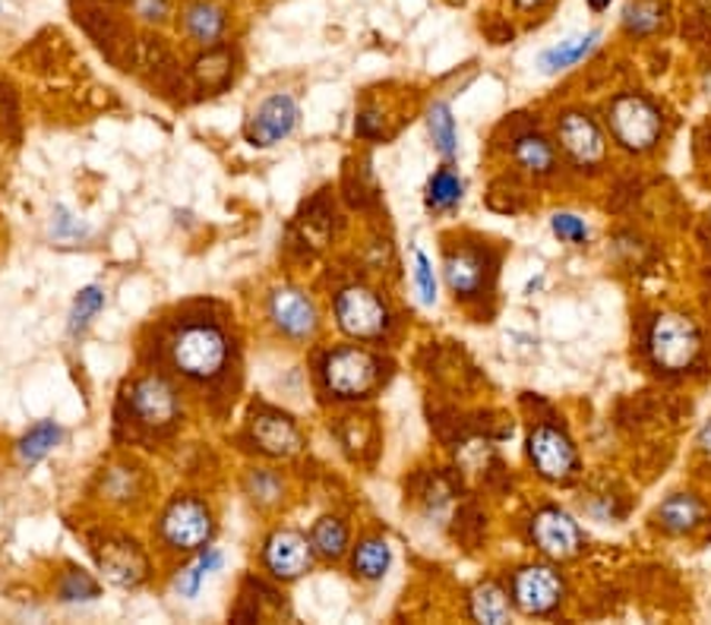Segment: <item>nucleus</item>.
Masks as SVG:
<instances>
[{
	"label": "nucleus",
	"mask_w": 711,
	"mask_h": 625,
	"mask_svg": "<svg viewBox=\"0 0 711 625\" xmlns=\"http://www.w3.org/2000/svg\"><path fill=\"white\" fill-rule=\"evenodd\" d=\"M60 443V427L55 420H39L36 427H29V433L20 439V462L22 465H39L41 458L48 455V452L55 449Z\"/></svg>",
	"instance_id": "a878e982"
},
{
	"label": "nucleus",
	"mask_w": 711,
	"mask_h": 625,
	"mask_svg": "<svg viewBox=\"0 0 711 625\" xmlns=\"http://www.w3.org/2000/svg\"><path fill=\"white\" fill-rule=\"evenodd\" d=\"M484 281H487V259L481 250L458 247L446 254V285L455 297H462V300L477 297L484 291Z\"/></svg>",
	"instance_id": "f3484780"
},
{
	"label": "nucleus",
	"mask_w": 711,
	"mask_h": 625,
	"mask_svg": "<svg viewBox=\"0 0 711 625\" xmlns=\"http://www.w3.org/2000/svg\"><path fill=\"white\" fill-rule=\"evenodd\" d=\"M310 547L323 559H342L348 549V528L342 518H319L310 534Z\"/></svg>",
	"instance_id": "bb28decb"
},
{
	"label": "nucleus",
	"mask_w": 711,
	"mask_h": 625,
	"mask_svg": "<svg viewBox=\"0 0 711 625\" xmlns=\"http://www.w3.org/2000/svg\"><path fill=\"white\" fill-rule=\"evenodd\" d=\"M250 436H254L257 449L273 455V458H292L304 449V436L297 430V424L278 410H257L254 420H250Z\"/></svg>",
	"instance_id": "2eb2a0df"
},
{
	"label": "nucleus",
	"mask_w": 711,
	"mask_h": 625,
	"mask_svg": "<svg viewBox=\"0 0 711 625\" xmlns=\"http://www.w3.org/2000/svg\"><path fill=\"white\" fill-rule=\"evenodd\" d=\"M99 563L105 578L118 587H137L149 575V563L134 540H108L99 553Z\"/></svg>",
	"instance_id": "dca6fc26"
},
{
	"label": "nucleus",
	"mask_w": 711,
	"mask_h": 625,
	"mask_svg": "<svg viewBox=\"0 0 711 625\" xmlns=\"http://www.w3.org/2000/svg\"><path fill=\"white\" fill-rule=\"evenodd\" d=\"M415 288H417V300L424 307H434L436 304V275H434V262L424 256V250L415 247Z\"/></svg>",
	"instance_id": "72a5a7b5"
},
{
	"label": "nucleus",
	"mask_w": 711,
	"mask_h": 625,
	"mask_svg": "<svg viewBox=\"0 0 711 625\" xmlns=\"http://www.w3.org/2000/svg\"><path fill=\"white\" fill-rule=\"evenodd\" d=\"M338 329L361 341L383 338L389 329V307L386 300L367 285H348L336 294Z\"/></svg>",
	"instance_id": "7ed1b4c3"
},
{
	"label": "nucleus",
	"mask_w": 711,
	"mask_h": 625,
	"mask_svg": "<svg viewBox=\"0 0 711 625\" xmlns=\"http://www.w3.org/2000/svg\"><path fill=\"white\" fill-rule=\"evenodd\" d=\"M556 137L563 152L573 158L579 168H594L604 158V133L589 115L582 111H566L563 118L556 120Z\"/></svg>",
	"instance_id": "ddd939ff"
},
{
	"label": "nucleus",
	"mask_w": 711,
	"mask_h": 625,
	"mask_svg": "<svg viewBox=\"0 0 711 625\" xmlns=\"http://www.w3.org/2000/svg\"><path fill=\"white\" fill-rule=\"evenodd\" d=\"M379 360L374 354L357 348V345H345L336 351L326 354L323 360V383L336 398H367L371 391L379 386Z\"/></svg>",
	"instance_id": "f03ea898"
},
{
	"label": "nucleus",
	"mask_w": 711,
	"mask_h": 625,
	"mask_svg": "<svg viewBox=\"0 0 711 625\" xmlns=\"http://www.w3.org/2000/svg\"><path fill=\"white\" fill-rule=\"evenodd\" d=\"M515 7H522V10H537V7H544L547 0H513Z\"/></svg>",
	"instance_id": "58836bf2"
},
{
	"label": "nucleus",
	"mask_w": 711,
	"mask_h": 625,
	"mask_svg": "<svg viewBox=\"0 0 711 625\" xmlns=\"http://www.w3.org/2000/svg\"><path fill=\"white\" fill-rule=\"evenodd\" d=\"M51 231H55V237H79L86 235V225L77 221L67 209H58V218H55V228H51Z\"/></svg>",
	"instance_id": "e433bc0d"
},
{
	"label": "nucleus",
	"mask_w": 711,
	"mask_h": 625,
	"mask_svg": "<svg viewBox=\"0 0 711 625\" xmlns=\"http://www.w3.org/2000/svg\"><path fill=\"white\" fill-rule=\"evenodd\" d=\"M649 348L658 367L664 370H687L702 348L695 323L680 312H661L649 333Z\"/></svg>",
	"instance_id": "39448f33"
},
{
	"label": "nucleus",
	"mask_w": 711,
	"mask_h": 625,
	"mask_svg": "<svg viewBox=\"0 0 711 625\" xmlns=\"http://www.w3.org/2000/svg\"><path fill=\"white\" fill-rule=\"evenodd\" d=\"M472 616L477 623L487 625L510 623V597H506V591L494 585V582L477 587L472 594Z\"/></svg>",
	"instance_id": "5701e85b"
},
{
	"label": "nucleus",
	"mask_w": 711,
	"mask_h": 625,
	"mask_svg": "<svg viewBox=\"0 0 711 625\" xmlns=\"http://www.w3.org/2000/svg\"><path fill=\"white\" fill-rule=\"evenodd\" d=\"M661 7L654 3V0H635L626 7V13H623V26L630 29L632 36H652L661 29Z\"/></svg>",
	"instance_id": "7c9ffc66"
},
{
	"label": "nucleus",
	"mask_w": 711,
	"mask_h": 625,
	"mask_svg": "<svg viewBox=\"0 0 711 625\" xmlns=\"http://www.w3.org/2000/svg\"><path fill=\"white\" fill-rule=\"evenodd\" d=\"M357 133L367 139L383 137V118L374 115V111H361V118H357Z\"/></svg>",
	"instance_id": "4c0bfd02"
},
{
	"label": "nucleus",
	"mask_w": 711,
	"mask_h": 625,
	"mask_svg": "<svg viewBox=\"0 0 711 625\" xmlns=\"http://www.w3.org/2000/svg\"><path fill=\"white\" fill-rule=\"evenodd\" d=\"M263 563L273 572V578L278 582H295L300 578L310 563H314V547L304 534L297 530H276L269 540H266V549H263Z\"/></svg>",
	"instance_id": "4468645a"
},
{
	"label": "nucleus",
	"mask_w": 711,
	"mask_h": 625,
	"mask_svg": "<svg viewBox=\"0 0 711 625\" xmlns=\"http://www.w3.org/2000/svg\"><path fill=\"white\" fill-rule=\"evenodd\" d=\"M216 534V522L206 503L194 496H178L161 515V540L175 549L206 547Z\"/></svg>",
	"instance_id": "423d86ee"
},
{
	"label": "nucleus",
	"mask_w": 711,
	"mask_h": 625,
	"mask_svg": "<svg viewBox=\"0 0 711 625\" xmlns=\"http://www.w3.org/2000/svg\"><path fill=\"white\" fill-rule=\"evenodd\" d=\"M462 190H465L462 177L455 175L453 168H440L427 183V206L436 212H450L462 202Z\"/></svg>",
	"instance_id": "cd10ccee"
},
{
	"label": "nucleus",
	"mask_w": 711,
	"mask_h": 625,
	"mask_svg": "<svg viewBox=\"0 0 711 625\" xmlns=\"http://www.w3.org/2000/svg\"><path fill=\"white\" fill-rule=\"evenodd\" d=\"M221 568V553L218 549H206V553H199L194 563H187V566L180 568L178 578H175V591H178L180 597H187V601H194L199 594V587L206 585V578Z\"/></svg>",
	"instance_id": "b1692460"
},
{
	"label": "nucleus",
	"mask_w": 711,
	"mask_h": 625,
	"mask_svg": "<svg viewBox=\"0 0 711 625\" xmlns=\"http://www.w3.org/2000/svg\"><path fill=\"white\" fill-rule=\"evenodd\" d=\"M608 3H611V0H589V7H592V10H604Z\"/></svg>",
	"instance_id": "a19ab883"
},
{
	"label": "nucleus",
	"mask_w": 711,
	"mask_h": 625,
	"mask_svg": "<svg viewBox=\"0 0 711 625\" xmlns=\"http://www.w3.org/2000/svg\"><path fill=\"white\" fill-rule=\"evenodd\" d=\"M225 29H228V13L216 0H194L184 10V32H187V39L197 41L203 48H216Z\"/></svg>",
	"instance_id": "a211bd4d"
},
{
	"label": "nucleus",
	"mask_w": 711,
	"mask_h": 625,
	"mask_svg": "<svg viewBox=\"0 0 711 625\" xmlns=\"http://www.w3.org/2000/svg\"><path fill=\"white\" fill-rule=\"evenodd\" d=\"M130 410L142 427L149 430H165L178 420L180 395L165 376H142L130 386Z\"/></svg>",
	"instance_id": "6e6552de"
},
{
	"label": "nucleus",
	"mask_w": 711,
	"mask_h": 625,
	"mask_svg": "<svg viewBox=\"0 0 711 625\" xmlns=\"http://www.w3.org/2000/svg\"><path fill=\"white\" fill-rule=\"evenodd\" d=\"M105 310V291H101L99 285H89V288H82L77 294V300H73V310H70V323H67V329L70 335L77 338L82 335L89 326H92V319Z\"/></svg>",
	"instance_id": "c85d7f7f"
},
{
	"label": "nucleus",
	"mask_w": 711,
	"mask_h": 625,
	"mask_svg": "<svg viewBox=\"0 0 711 625\" xmlns=\"http://www.w3.org/2000/svg\"><path fill=\"white\" fill-rule=\"evenodd\" d=\"M532 540L551 559H573L582 549V530L563 508H541L532 518Z\"/></svg>",
	"instance_id": "9b49d317"
},
{
	"label": "nucleus",
	"mask_w": 711,
	"mask_h": 625,
	"mask_svg": "<svg viewBox=\"0 0 711 625\" xmlns=\"http://www.w3.org/2000/svg\"><path fill=\"white\" fill-rule=\"evenodd\" d=\"M598 41H601V32H585V36H573V39L560 41V44H553L547 48L544 54H541V70L544 73H560V70H570L575 67L579 60H585L592 54L594 48H598Z\"/></svg>",
	"instance_id": "6ab92c4d"
},
{
	"label": "nucleus",
	"mask_w": 711,
	"mask_h": 625,
	"mask_svg": "<svg viewBox=\"0 0 711 625\" xmlns=\"http://www.w3.org/2000/svg\"><path fill=\"white\" fill-rule=\"evenodd\" d=\"M529 458L534 470L551 480V484H566L579 470V455H575L573 439L556 427H534L529 436Z\"/></svg>",
	"instance_id": "0eeeda50"
},
{
	"label": "nucleus",
	"mask_w": 711,
	"mask_h": 625,
	"mask_svg": "<svg viewBox=\"0 0 711 625\" xmlns=\"http://www.w3.org/2000/svg\"><path fill=\"white\" fill-rule=\"evenodd\" d=\"M427 130H431L436 152L443 158H455V152H458V130H455L453 108L446 101L431 105V111H427Z\"/></svg>",
	"instance_id": "393cba45"
},
{
	"label": "nucleus",
	"mask_w": 711,
	"mask_h": 625,
	"mask_svg": "<svg viewBox=\"0 0 711 625\" xmlns=\"http://www.w3.org/2000/svg\"><path fill=\"white\" fill-rule=\"evenodd\" d=\"M228 335L216 323H184L171 338V364L180 376L209 383L228 364Z\"/></svg>",
	"instance_id": "f257e3e1"
},
{
	"label": "nucleus",
	"mask_w": 711,
	"mask_h": 625,
	"mask_svg": "<svg viewBox=\"0 0 711 625\" xmlns=\"http://www.w3.org/2000/svg\"><path fill=\"white\" fill-rule=\"evenodd\" d=\"M563 578L551 566H525L515 572L513 601L529 616H547L563 601Z\"/></svg>",
	"instance_id": "9d476101"
},
{
	"label": "nucleus",
	"mask_w": 711,
	"mask_h": 625,
	"mask_svg": "<svg viewBox=\"0 0 711 625\" xmlns=\"http://www.w3.org/2000/svg\"><path fill=\"white\" fill-rule=\"evenodd\" d=\"M658 522L671 534H687L699 522H702V506L695 496H687V493H677L671 499H664L661 508H658Z\"/></svg>",
	"instance_id": "4be33fe9"
},
{
	"label": "nucleus",
	"mask_w": 711,
	"mask_h": 625,
	"mask_svg": "<svg viewBox=\"0 0 711 625\" xmlns=\"http://www.w3.org/2000/svg\"><path fill=\"white\" fill-rule=\"evenodd\" d=\"M297 118H300V108H297V101L288 92L269 96L254 111L250 130H247L250 146L269 149V146H276L285 137H292V130L297 127Z\"/></svg>",
	"instance_id": "f8f14e48"
},
{
	"label": "nucleus",
	"mask_w": 711,
	"mask_h": 625,
	"mask_svg": "<svg viewBox=\"0 0 711 625\" xmlns=\"http://www.w3.org/2000/svg\"><path fill=\"white\" fill-rule=\"evenodd\" d=\"M389 563H393V553H389V544L383 537L361 540L355 547V556H352V568L364 582H379L389 572Z\"/></svg>",
	"instance_id": "412c9836"
},
{
	"label": "nucleus",
	"mask_w": 711,
	"mask_h": 625,
	"mask_svg": "<svg viewBox=\"0 0 711 625\" xmlns=\"http://www.w3.org/2000/svg\"><path fill=\"white\" fill-rule=\"evenodd\" d=\"M269 319L278 333L292 341H307L319 329V310H316L314 297L292 285H282L269 294Z\"/></svg>",
	"instance_id": "1a4fd4ad"
},
{
	"label": "nucleus",
	"mask_w": 711,
	"mask_h": 625,
	"mask_svg": "<svg viewBox=\"0 0 711 625\" xmlns=\"http://www.w3.org/2000/svg\"><path fill=\"white\" fill-rule=\"evenodd\" d=\"M247 493H250V499L259 503V506H276L278 499H282V493H285V484H282V477H278L276 470H250Z\"/></svg>",
	"instance_id": "2f4dec72"
},
{
	"label": "nucleus",
	"mask_w": 711,
	"mask_h": 625,
	"mask_svg": "<svg viewBox=\"0 0 711 625\" xmlns=\"http://www.w3.org/2000/svg\"><path fill=\"white\" fill-rule=\"evenodd\" d=\"M197 79L206 89H221L231 79V60L225 51H209L206 58L197 60Z\"/></svg>",
	"instance_id": "473e14b6"
},
{
	"label": "nucleus",
	"mask_w": 711,
	"mask_h": 625,
	"mask_svg": "<svg viewBox=\"0 0 711 625\" xmlns=\"http://www.w3.org/2000/svg\"><path fill=\"white\" fill-rule=\"evenodd\" d=\"M134 10H137L139 20L165 22L168 20V10H171V3H168V0H134Z\"/></svg>",
	"instance_id": "c9c22d12"
},
{
	"label": "nucleus",
	"mask_w": 711,
	"mask_h": 625,
	"mask_svg": "<svg viewBox=\"0 0 711 625\" xmlns=\"http://www.w3.org/2000/svg\"><path fill=\"white\" fill-rule=\"evenodd\" d=\"M99 594V582H96L92 575H86V572H77V568L63 572V578H60L58 585V597L63 604H89V601H96Z\"/></svg>",
	"instance_id": "c756f323"
},
{
	"label": "nucleus",
	"mask_w": 711,
	"mask_h": 625,
	"mask_svg": "<svg viewBox=\"0 0 711 625\" xmlns=\"http://www.w3.org/2000/svg\"><path fill=\"white\" fill-rule=\"evenodd\" d=\"M551 228L553 235L560 237V240H566V244H585V237H589V228H585V221L573 212H556L551 218Z\"/></svg>",
	"instance_id": "f704fd0d"
},
{
	"label": "nucleus",
	"mask_w": 711,
	"mask_h": 625,
	"mask_svg": "<svg viewBox=\"0 0 711 625\" xmlns=\"http://www.w3.org/2000/svg\"><path fill=\"white\" fill-rule=\"evenodd\" d=\"M664 120L649 98L620 96L611 105V133L630 152H649L661 139Z\"/></svg>",
	"instance_id": "20e7f679"
},
{
	"label": "nucleus",
	"mask_w": 711,
	"mask_h": 625,
	"mask_svg": "<svg viewBox=\"0 0 711 625\" xmlns=\"http://www.w3.org/2000/svg\"><path fill=\"white\" fill-rule=\"evenodd\" d=\"M699 446H702V452H705V455H711V424L705 427V430H702V439H699Z\"/></svg>",
	"instance_id": "ea45409f"
},
{
	"label": "nucleus",
	"mask_w": 711,
	"mask_h": 625,
	"mask_svg": "<svg viewBox=\"0 0 711 625\" xmlns=\"http://www.w3.org/2000/svg\"><path fill=\"white\" fill-rule=\"evenodd\" d=\"M513 158L522 171H529L534 177L551 175L553 168H556V152H553V146L541 133H522V137H515Z\"/></svg>",
	"instance_id": "aec40b11"
}]
</instances>
